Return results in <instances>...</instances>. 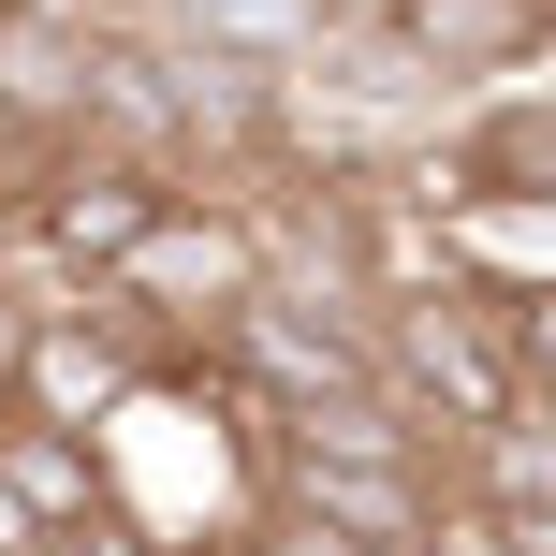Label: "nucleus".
Masks as SVG:
<instances>
[{"instance_id":"obj_6","label":"nucleus","mask_w":556,"mask_h":556,"mask_svg":"<svg viewBox=\"0 0 556 556\" xmlns=\"http://www.w3.org/2000/svg\"><path fill=\"white\" fill-rule=\"evenodd\" d=\"M352 15V0H162V45H220V59H264V74H293L307 45H323V29Z\"/></svg>"},{"instance_id":"obj_2","label":"nucleus","mask_w":556,"mask_h":556,"mask_svg":"<svg viewBox=\"0 0 556 556\" xmlns=\"http://www.w3.org/2000/svg\"><path fill=\"white\" fill-rule=\"evenodd\" d=\"M162 191H176L162 162H117V147H45L0 235H29V264H45V278H117V264H132V235L162 220Z\"/></svg>"},{"instance_id":"obj_5","label":"nucleus","mask_w":556,"mask_h":556,"mask_svg":"<svg viewBox=\"0 0 556 556\" xmlns=\"http://www.w3.org/2000/svg\"><path fill=\"white\" fill-rule=\"evenodd\" d=\"M0 498H15L29 542H59V528H88V513L117 498V469H103V440H74V425L0 410Z\"/></svg>"},{"instance_id":"obj_1","label":"nucleus","mask_w":556,"mask_h":556,"mask_svg":"<svg viewBox=\"0 0 556 556\" xmlns=\"http://www.w3.org/2000/svg\"><path fill=\"white\" fill-rule=\"evenodd\" d=\"M250 293H264L250 191H162V220L132 235V264H117V307H132L162 352H205V337H220Z\"/></svg>"},{"instance_id":"obj_4","label":"nucleus","mask_w":556,"mask_h":556,"mask_svg":"<svg viewBox=\"0 0 556 556\" xmlns=\"http://www.w3.org/2000/svg\"><path fill=\"white\" fill-rule=\"evenodd\" d=\"M74 117H88V15L0 0V132L15 147H74Z\"/></svg>"},{"instance_id":"obj_3","label":"nucleus","mask_w":556,"mask_h":556,"mask_svg":"<svg viewBox=\"0 0 556 556\" xmlns=\"http://www.w3.org/2000/svg\"><path fill=\"white\" fill-rule=\"evenodd\" d=\"M366 29H381L395 59H410L440 103H469V88H498V74H542V0H366Z\"/></svg>"},{"instance_id":"obj_7","label":"nucleus","mask_w":556,"mask_h":556,"mask_svg":"<svg viewBox=\"0 0 556 556\" xmlns=\"http://www.w3.org/2000/svg\"><path fill=\"white\" fill-rule=\"evenodd\" d=\"M250 542H264V556H381V542H337V528H307V513H278V498L250 513Z\"/></svg>"}]
</instances>
